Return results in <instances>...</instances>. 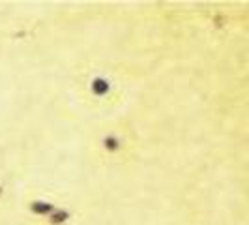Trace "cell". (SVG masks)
<instances>
[]
</instances>
